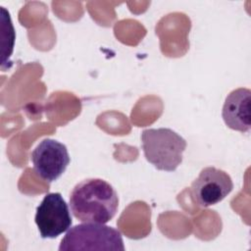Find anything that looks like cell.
Returning <instances> with one entry per match:
<instances>
[{
    "instance_id": "8992f818",
    "label": "cell",
    "mask_w": 251,
    "mask_h": 251,
    "mask_svg": "<svg viewBox=\"0 0 251 251\" xmlns=\"http://www.w3.org/2000/svg\"><path fill=\"white\" fill-rule=\"evenodd\" d=\"M233 189V182L227 173L215 167L204 168L191 184L193 201L207 208L221 202Z\"/></svg>"
},
{
    "instance_id": "3957f363",
    "label": "cell",
    "mask_w": 251,
    "mask_h": 251,
    "mask_svg": "<svg viewBox=\"0 0 251 251\" xmlns=\"http://www.w3.org/2000/svg\"><path fill=\"white\" fill-rule=\"evenodd\" d=\"M59 250L124 251L125 245L123 236L118 229L104 224L83 223L68 229L61 240Z\"/></svg>"
},
{
    "instance_id": "277c9868",
    "label": "cell",
    "mask_w": 251,
    "mask_h": 251,
    "mask_svg": "<svg viewBox=\"0 0 251 251\" xmlns=\"http://www.w3.org/2000/svg\"><path fill=\"white\" fill-rule=\"evenodd\" d=\"M35 224L42 238H55L72 224L69 206L61 193H48L36 208Z\"/></svg>"
},
{
    "instance_id": "6da1fadb",
    "label": "cell",
    "mask_w": 251,
    "mask_h": 251,
    "mask_svg": "<svg viewBox=\"0 0 251 251\" xmlns=\"http://www.w3.org/2000/svg\"><path fill=\"white\" fill-rule=\"evenodd\" d=\"M70 207L74 217L82 223L106 224L117 213L119 196L106 180L86 178L73 188Z\"/></svg>"
},
{
    "instance_id": "52a82bcc",
    "label": "cell",
    "mask_w": 251,
    "mask_h": 251,
    "mask_svg": "<svg viewBox=\"0 0 251 251\" xmlns=\"http://www.w3.org/2000/svg\"><path fill=\"white\" fill-rule=\"evenodd\" d=\"M251 91L248 88H236L226 97L222 116L227 127L240 132L250 129Z\"/></svg>"
},
{
    "instance_id": "7a4b0ae2",
    "label": "cell",
    "mask_w": 251,
    "mask_h": 251,
    "mask_svg": "<svg viewBox=\"0 0 251 251\" xmlns=\"http://www.w3.org/2000/svg\"><path fill=\"white\" fill-rule=\"evenodd\" d=\"M146 160L160 171L174 172L182 162L186 141L171 128H148L141 133Z\"/></svg>"
},
{
    "instance_id": "5b68a950",
    "label": "cell",
    "mask_w": 251,
    "mask_h": 251,
    "mask_svg": "<svg viewBox=\"0 0 251 251\" xmlns=\"http://www.w3.org/2000/svg\"><path fill=\"white\" fill-rule=\"evenodd\" d=\"M35 173L44 180L58 179L70 164V155L65 144L56 139L45 138L30 154Z\"/></svg>"
}]
</instances>
